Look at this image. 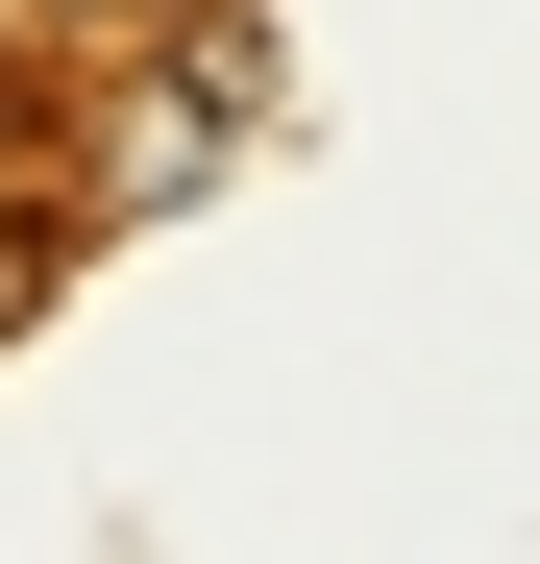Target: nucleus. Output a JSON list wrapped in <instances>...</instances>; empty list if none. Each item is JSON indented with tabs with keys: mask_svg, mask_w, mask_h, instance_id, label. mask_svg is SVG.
I'll use <instances>...</instances> for the list:
<instances>
[{
	"mask_svg": "<svg viewBox=\"0 0 540 564\" xmlns=\"http://www.w3.org/2000/svg\"><path fill=\"white\" fill-rule=\"evenodd\" d=\"M25 99H50V74H25V50H0V148H25Z\"/></svg>",
	"mask_w": 540,
	"mask_h": 564,
	"instance_id": "obj_2",
	"label": "nucleus"
},
{
	"mask_svg": "<svg viewBox=\"0 0 540 564\" xmlns=\"http://www.w3.org/2000/svg\"><path fill=\"white\" fill-rule=\"evenodd\" d=\"M25 295H50V246H25V221H0V344H25Z\"/></svg>",
	"mask_w": 540,
	"mask_h": 564,
	"instance_id": "obj_1",
	"label": "nucleus"
}]
</instances>
